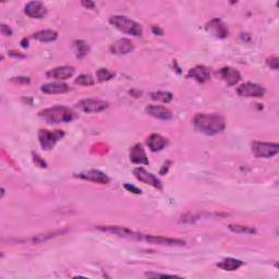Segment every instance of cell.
Listing matches in <instances>:
<instances>
[{
    "label": "cell",
    "instance_id": "obj_1",
    "mask_svg": "<svg viewBox=\"0 0 279 279\" xmlns=\"http://www.w3.org/2000/svg\"><path fill=\"white\" fill-rule=\"evenodd\" d=\"M195 130L206 136H215L226 128V121L217 113H197L193 118Z\"/></svg>",
    "mask_w": 279,
    "mask_h": 279
},
{
    "label": "cell",
    "instance_id": "obj_2",
    "mask_svg": "<svg viewBox=\"0 0 279 279\" xmlns=\"http://www.w3.org/2000/svg\"><path fill=\"white\" fill-rule=\"evenodd\" d=\"M38 116L47 123H62L74 120L77 114L69 107L54 106L41 111L38 112Z\"/></svg>",
    "mask_w": 279,
    "mask_h": 279
},
{
    "label": "cell",
    "instance_id": "obj_3",
    "mask_svg": "<svg viewBox=\"0 0 279 279\" xmlns=\"http://www.w3.org/2000/svg\"><path fill=\"white\" fill-rule=\"evenodd\" d=\"M109 23L116 28L119 31L126 34L132 35V36H142L143 29L142 27L133 20L124 16H112L109 19Z\"/></svg>",
    "mask_w": 279,
    "mask_h": 279
},
{
    "label": "cell",
    "instance_id": "obj_4",
    "mask_svg": "<svg viewBox=\"0 0 279 279\" xmlns=\"http://www.w3.org/2000/svg\"><path fill=\"white\" fill-rule=\"evenodd\" d=\"M97 230L106 232V233H112V235L118 236L120 238L129 239V240H136V241H144L148 242L149 235H144L141 232L133 231L131 229H129L127 227H121V226H96L95 227Z\"/></svg>",
    "mask_w": 279,
    "mask_h": 279
},
{
    "label": "cell",
    "instance_id": "obj_5",
    "mask_svg": "<svg viewBox=\"0 0 279 279\" xmlns=\"http://www.w3.org/2000/svg\"><path fill=\"white\" fill-rule=\"evenodd\" d=\"M64 137V132L62 130H39L38 132V141L41 146L45 151H51L55 147V145L60 141Z\"/></svg>",
    "mask_w": 279,
    "mask_h": 279
},
{
    "label": "cell",
    "instance_id": "obj_6",
    "mask_svg": "<svg viewBox=\"0 0 279 279\" xmlns=\"http://www.w3.org/2000/svg\"><path fill=\"white\" fill-rule=\"evenodd\" d=\"M279 145L277 143H266L255 141L252 143V153L257 158H272L277 155Z\"/></svg>",
    "mask_w": 279,
    "mask_h": 279
},
{
    "label": "cell",
    "instance_id": "obj_7",
    "mask_svg": "<svg viewBox=\"0 0 279 279\" xmlns=\"http://www.w3.org/2000/svg\"><path fill=\"white\" fill-rule=\"evenodd\" d=\"M66 232H68V229H61V230H54V231L41 233V235L32 236V237H28V238L13 239V240H9V241L14 242V243H21V244H41L43 242H46L48 240H51V239L57 238L59 236H62Z\"/></svg>",
    "mask_w": 279,
    "mask_h": 279
},
{
    "label": "cell",
    "instance_id": "obj_8",
    "mask_svg": "<svg viewBox=\"0 0 279 279\" xmlns=\"http://www.w3.org/2000/svg\"><path fill=\"white\" fill-rule=\"evenodd\" d=\"M77 107L84 112L87 113H98L102 112L109 107V104L102 99L95 98H85L80 101L77 105Z\"/></svg>",
    "mask_w": 279,
    "mask_h": 279
},
{
    "label": "cell",
    "instance_id": "obj_9",
    "mask_svg": "<svg viewBox=\"0 0 279 279\" xmlns=\"http://www.w3.org/2000/svg\"><path fill=\"white\" fill-rule=\"evenodd\" d=\"M237 93L241 97H263L265 94V88L260 84L248 82L241 84L240 86L237 87Z\"/></svg>",
    "mask_w": 279,
    "mask_h": 279
},
{
    "label": "cell",
    "instance_id": "obj_10",
    "mask_svg": "<svg viewBox=\"0 0 279 279\" xmlns=\"http://www.w3.org/2000/svg\"><path fill=\"white\" fill-rule=\"evenodd\" d=\"M133 174L134 177H136L139 181H141L145 184H148V186H151L153 188H156L158 190H162L163 189V184L162 181L159 180V179L154 176L153 173L148 172L145 169L142 168V167H138L133 170Z\"/></svg>",
    "mask_w": 279,
    "mask_h": 279
},
{
    "label": "cell",
    "instance_id": "obj_11",
    "mask_svg": "<svg viewBox=\"0 0 279 279\" xmlns=\"http://www.w3.org/2000/svg\"><path fill=\"white\" fill-rule=\"evenodd\" d=\"M76 177L98 184H108L111 182V179H109L107 174H105L101 170H97V169H89V170L80 172L76 174Z\"/></svg>",
    "mask_w": 279,
    "mask_h": 279
},
{
    "label": "cell",
    "instance_id": "obj_12",
    "mask_svg": "<svg viewBox=\"0 0 279 279\" xmlns=\"http://www.w3.org/2000/svg\"><path fill=\"white\" fill-rule=\"evenodd\" d=\"M24 13L31 19H43L47 16V9L42 1H29L24 7Z\"/></svg>",
    "mask_w": 279,
    "mask_h": 279
},
{
    "label": "cell",
    "instance_id": "obj_13",
    "mask_svg": "<svg viewBox=\"0 0 279 279\" xmlns=\"http://www.w3.org/2000/svg\"><path fill=\"white\" fill-rule=\"evenodd\" d=\"M206 31L212 34L214 37L217 38H226L229 34L227 27L225 26L222 20L219 19H213L206 24Z\"/></svg>",
    "mask_w": 279,
    "mask_h": 279
},
{
    "label": "cell",
    "instance_id": "obj_14",
    "mask_svg": "<svg viewBox=\"0 0 279 279\" xmlns=\"http://www.w3.org/2000/svg\"><path fill=\"white\" fill-rule=\"evenodd\" d=\"M145 111L149 116L162 119V120H170L172 118V112H170V109H168L166 106H162V105H149Z\"/></svg>",
    "mask_w": 279,
    "mask_h": 279
},
{
    "label": "cell",
    "instance_id": "obj_15",
    "mask_svg": "<svg viewBox=\"0 0 279 279\" xmlns=\"http://www.w3.org/2000/svg\"><path fill=\"white\" fill-rule=\"evenodd\" d=\"M74 72H76V69H74L73 67L62 66V67H58V68L49 70L46 76L51 79L60 80L61 81V80H67V79L73 77Z\"/></svg>",
    "mask_w": 279,
    "mask_h": 279
},
{
    "label": "cell",
    "instance_id": "obj_16",
    "mask_svg": "<svg viewBox=\"0 0 279 279\" xmlns=\"http://www.w3.org/2000/svg\"><path fill=\"white\" fill-rule=\"evenodd\" d=\"M218 74L219 77L228 84V85H236V84L241 80V76L238 70L233 69L231 67L222 68L218 71Z\"/></svg>",
    "mask_w": 279,
    "mask_h": 279
},
{
    "label": "cell",
    "instance_id": "obj_17",
    "mask_svg": "<svg viewBox=\"0 0 279 279\" xmlns=\"http://www.w3.org/2000/svg\"><path fill=\"white\" fill-rule=\"evenodd\" d=\"M42 92L45 94H49V95H56V94H64L71 91L68 84L63 82H53V83H46L42 85L41 87Z\"/></svg>",
    "mask_w": 279,
    "mask_h": 279
},
{
    "label": "cell",
    "instance_id": "obj_18",
    "mask_svg": "<svg viewBox=\"0 0 279 279\" xmlns=\"http://www.w3.org/2000/svg\"><path fill=\"white\" fill-rule=\"evenodd\" d=\"M130 161L138 165H148V158L142 144H136L130 149Z\"/></svg>",
    "mask_w": 279,
    "mask_h": 279
},
{
    "label": "cell",
    "instance_id": "obj_19",
    "mask_svg": "<svg viewBox=\"0 0 279 279\" xmlns=\"http://www.w3.org/2000/svg\"><path fill=\"white\" fill-rule=\"evenodd\" d=\"M134 49V45L129 38H121L111 46V52L114 55H127Z\"/></svg>",
    "mask_w": 279,
    "mask_h": 279
},
{
    "label": "cell",
    "instance_id": "obj_20",
    "mask_svg": "<svg viewBox=\"0 0 279 279\" xmlns=\"http://www.w3.org/2000/svg\"><path fill=\"white\" fill-rule=\"evenodd\" d=\"M188 77L195 80L198 83H205L211 79V71L205 66H196L189 71Z\"/></svg>",
    "mask_w": 279,
    "mask_h": 279
},
{
    "label": "cell",
    "instance_id": "obj_21",
    "mask_svg": "<svg viewBox=\"0 0 279 279\" xmlns=\"http://www.w3.org/2000/svg\"><path fill=\"white\" fill-rule=\"evenodd\" d=\"M146 143L148 148L151 149L152 152H159L163 151V149L166 147L168 141L166 138H164L161 134L154 133L147 138Z\"/></svg>",
    "mask_w": 279,
    "mask_h": 279
},
{
    "label": "cell",
    "instance_id": "obj_22",
    "mask_svg": "<svg viewBox=\"0 0 279 279\" xmlns=\"http://www.w3.org/2000/svg\"><path fill=\"white\" fill-rule=\"evenodd\" d=\"M58 37V33L54 29H43L33 34V38L41 43H51L56 41Z\"/></svg>",
    "mask_w": 279,
    "mask_h": 279
},
{
    "label": "cell",
    "instance_id": "obj_23",
    "mask_svg": "<svg viewBox=\"0 0 279 279\" xmlns=\"http://www.w3.org/2000/svg\"><path fill=\"white\" fill-rule=\"evenodd\" d=\"M243 262L240 260H237V258H232V257H228L225 258V260H223L222 262H219L217 264V266L219 268H222L223 271H226V272H233V271H237L240 268L241 266H243Z\"/></svg>",
    "mask_w": 279,
    "mask_h": 279
},
{
    "label": "cell",
    "instance_id": "obj_24",
    "mask_svg": "<svg viewBox=\"0 0 279 279\" xmlns=\"http://www.w3.org/2000/svg\"><path fill=\"white\" fill-rule=\"evenodd\" d=\"M219 217V214H186L180 217V223H195L203 218H209V217Z\"/></svg>",
    "mask_w": 279,
    "mask_h": 279
},
{
    "label": "cell",
    "instance_id": "obj_25",
    "mask_svg": "<svg viewBox=\"0 0 279 279\" xmlns=\"http://www.w3.org/2000/svg\"><path fill=\"white\" fill-rule=\"evenodd\" d=\"M73 48H74V53H76V56L80 59L85 57L89 52L88 44L85 41H82V39L74 41L73 42Z\"/></svg>",
    "mask_w": 279,
    "mask_h": 279
},
{
    "label": "cell",
    "instance_id": "obj_26",
    "mask_svg": "<svg viewBox=\"0 0 279 279\" xmlns=\"http://www.w3.org/2000/svg\"><path fill=\"white\" fill-rule=\"evenodd\" d=\"M149 96L153 99V101H157V102H162L164 104H168L172 101V94L169 92H165V91H158V92H153L149 94Z\"/></svg>",
    "mask_w": 279,
    "mask_h": 279
},
{
    "label": "cell",
    "instance_id": "obj_27",
    "mask_svg": "<svg viewBox=\"0 0 279 279\" xmlns=\"http://www.w3.org/2000/svg\"><path fill=\"white\" fill-rule=\"evenodd\" d=\"M229 230L236 233H241V235H254L256 233V230L252 227L242 226V225H229Z\"/></svg>",
    "mask_w": 279,
    "mask_h": 279
},
{
    "label": "cell",
    "instance_id": "obj_28",
    "mask_svg": "<svg viewBox=\"0 0 279 279\" xmlns=\"http://www.w3.org/2000/svg\"><path fill=\"white\" fill-rule=\"evenodd\" d=\"M96 76L99 82H106L114 77V73L108 69H99L97 70Z\"/></svg>",
    "mask_w": 279,
    "mask_h": 279
},
{
    "label": "cell",
    "instance_id": "obj_29",
    "mask_svg": "<svg viewBox=\"0 0 279 279\" xmlns=\"http://www.w3.org/2000/svg\"><path fill=\"white\" fill-rule=\"evenodd\" d=\"M95 83L94 79L92 76L89 74H81L76 79V84H79V85H83V86H91L93 84Z\"/></svg>",
    "mask_w": 279,
    "mask_h": 279
},
{
    "label": "cell",
    "instance_id": "obj_30",
    "mask_svg": "<svg viewBox=\"0 0 279 279\" xmlns=\"http://www.w3.org/2000/svg\"><path fill=\"white\" fill-rule=\"evenodd\" d=\"M145 276L148 278H165V277H179L176 275H169V274H159V273H146Z\"/></svg>",
    "mask_w": 279,
    "mask_h": 279
},
{
    "label": "cell",
    "instance_id": "obj_31",
    "mask_svg": "<svg viewBox=\"0 0 279 279\" xmlns=\"http://www.w3.org/2000/svg\"><path fill=\"white\" fill-rule=\"evenodd\" d=\"M33 159H34V163L36 164L37 166L42 167V168H46L47 167V164L45 163V161L41 158V156L37 155V154H33Z\"/></svg>",
    "mask_w": 279,
    "mask_h": 279
},
{
    "label": "cell",
    "instance_id": "obj_32",
    "mask_svg": "<svg viewBox=\"0 0 279 279\" xmlns=\"http://www.w3.org/2000/svg\"><path fill=\"white\" fill-rule=\"evenodd\" d=\"M267 64L268 67H271L274 70H277L278 69V58L277 57H271L267 59Z\"/></svg>",
    "mask_w": 279,
    "mask_h": 279
},
{
    "label": "cell",
    "instance_id": "obj_33",
    "mask_svg": "<svg viewBox=\"0 0 279 279\" xmlns=\"http://www.w3.org/2000/svg\"><path fill=\"white\" fill-rule=\"evenodd\" d=\"M1 33L4 36H11L12 35V31L6 24H1Z\"/></svg>",
    "mask_w": 279,
    "mask_h": 279
},
{
    "label": "cell",
    "instance_id": "obj_34",
    "mask_svg": "<svg viewBox=\"0 0 279 279\" xmlns=\"http://www.w3.org/2000/svg\"><path fill=\"white\" fill-rule=\"evenodd\" d=\"M124 188H126L128 191H131L132 193H136V194H141L142 193L140 189L133 187V186H130V184H126V186H124Z\"/></svg>",
    "mask_w": 279,
    "mask_h": 279
},
{
    "label": "cell",
    "instance_id": "obj_35",
    "mask_svg": "<svg viewBox=\"0 0 279 279\" xmlns=\"http://www.w3.org/2000/svg\"><path fill=\"white\" fill-rule=\"evenodd\" d=\"M83 7H85L86 9H94L95 8V3L93 1H86V0H84V1L81 2Z\"/></svg>",
    "mask_w": 279,
    "mask_h": 279
},
{
    "label": "cell",
    "instance_id": "obj_36",
    "mask_svg": "<svg viewBox=\"0 0 279 279\" xmlns=\"http://www.w3.org/2000/svg\"><path fill=\"white\" fill-rule=\"evenodd\" d=\"M153 32H154V33H159L161 35H163V31H162V29H159L158 28H153Z\"/></svg>",
    "mask_w": 279,
    "mask_h": 279
}]
</instances>
